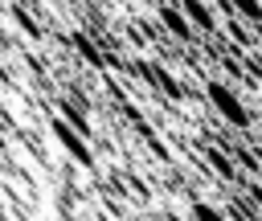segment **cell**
<instances>
[{
	"label": "cell",
	"instance_id": "obj_3",
	"mask_svg": "<svg viewBox=\"0 0 262 221\" xmlns=\"http://www.w3.org/2000/svg\"><path fill=\"white\" fill-rule=\"evenodd\" d=\"M135 74H143V82H151L160 94H168L172 102H184L188 98V90H184V82L180 78H172L164 65H156V61H135Z\"/></svg>",
	"mask_w": 262,
	"mask_h": 221
},
{
	"label": "cell",
	"instance_id": "obj_11",
	"mask_svg": "<svg viewBox=\"0 0 262 221\" xmlns=\"http://www.w3.org/2000/svg\"><path fill=\"white\" fill-rule=\"evenodd\" d=\"M188 213H192V217H201V221H209V217H213V221H217V217H229V209H213L209 201H192V205H188Z\"/></svg>",
	"mask_w": 262,
	"mask_h": 221
},
{
	"label": "cell",
	"instance_id": "obj_7",
	"mask_svg": "<svg viewBox=\"0 0 262 221\" xmlns=\"http://www.w3.org/2000/svg\"><path fill=\"white\" fill-rule=\"evenodd\" d=\"M180 8L188 12V20H192L196 33H217V20H213V12H209L205 0H180Z\"/></svg>",
	"mask_w": 262,
	"mask_h": 221
},
{
	"label": "cell",
	"instance_id": "obj_8",
	"mask_svg": "<svg viewBox=\"0 0 262 221\" xmlns=\"http://www.w3.org/2000/svg\"><path fill=\"white\" fill-rule=\"evenodd\" d=\"M225 8L242 16L246 25H262V0H225Z\"/></svg>",
	"mask_w": 262,
	"mask_h": 221
},
{
	"label": "cell",
	"instance_id": "obj_2",
	"mask_svg": "<svg viewBox=\"0 0 262 221\" xmlns=\"http://www.w3.org/2000/svg\"><path fill=\"white\" fill-rule=\"evenodd\" d=\"M49 127H53V135L61 139V147H66V156H70L74 164H82L86 172H94V151H90V143H86V135H82L78 127H70L66 119H53Z\"/></svg>",
	"mask_w": 262,
	"mask_h": 221
},
{
	"label": "cell",
	"instance_id": "obj_4",
	"mask_svg": "<svg viewBox=\"0 0 262 221\" xmlns=\"http://www.w3.org/2000/svg\"><path fill=\"white\" fill-rule=\"evenodd\" d=\"M156 16H160V25H164L172 37H180V41H192V37H196V29H192L188 12L180 8V0H164V4L156 8Z\"/></svg>",
	"mask_w": 262,
	"mask_h": 221
},
{
	"label": "cell",
	"instance_id": "obj_6",
	"mask_svg": "<svg viewBox=\"0 0 262 221\" xmlns=\"http://www.w3.org/2000/svg\"><path fill=\"white\" fill-rule=\"evenodd\" d=\"M205 164L221 176V180H237V160L229 156V151H221V147H213V143H205Z\"/></svg>",
	"mask_w": 262,
	"mask_h": 221
},
{
	"label": "cell",
	"instance_id": "obj_5",
	"mask_svg": "<svg viewBox=\"0 0 262 221\" xmlns=\"http://www.w3.org/2000/svg\"><path fill=\"white\" fill-rule=\"evenodd\" d=\"M123 115H127V123H131V127L139 131V139H143V143L151 147V156H156V160H172V151H168V147L160 143V135H156V131H151V127H147L143 119H139V110H135L131 102H123Z\"/></svg>",
	"mask_w": 262,
	"mask_h": 221
},
{
	"label": "cell",
	"instance_id": "obj_1",
	"mask_svg": "<svg viewBox=\"0 0 262 221\" xmlns=\"http://www.w3.org/2000/svg\"><path fill=\"white\" fill-rule=\"evenodd\" d=\"M205 94H209V102H213V110L229 123V127H237V131H246L250 123H254V115L246 110V102L237 98V90L233 86H225V82H205Z\"/></svg>",
	"mask_w": 262,
	"mask_h": 221
},
{
	"label": "cell",
	"instance_id": "obj_12",
	"mask_svg": "<svg viewBox=\"0 0 262 221\" xmlns=\"http://www.w3.org/2000/svg\"><path fill=\"white\" fill-rule=\"evenodd\" d=\"M233 160H237V164H242L246 172H254V176L262 172V164H258V156H254L250 147H233Z\"/></svg>",
	"mask_w": 262,
	"mask_h": 221
},
{
	"label": "cell",
	"instance_id": "obj_14",
	"mask_svg": "<svg viewBox=\"0 0 262 221\" xmlns=\"http://www.w3.org/2000/svg\"><path fill=\"white\" fill-rule=\"evenodd\" d=\"M0 156H8V143H4V135H0Z\"/></svg>",
	"mask_w": 262,
	"mask_h": 221
},
{
	"label": "cell",
	"instance_id": "obj_10",
	"mask_svg": "<svg viewBox=\"0 0 262 221\" xmlns=\"http://www.w3.org/2000/svg\"><path fill=\"white\" fill-rule=\"evenodd\" d=\"M57 110H61V119H66L70 127H78V131L90 139V119H86V110H78L74 102H57Z\"/></svg>",
	"mask_w": 262,
	"mask_h": 221
},
{
	"label": "cell",
	"instance_id": "obj_9",
	"mask_svg": "<svg viewBox=\"0 0 262 221\" xmlns=\"http://www.w3.org/2000/svg\"><path fill=\"white\" fill-rule=\"evenodd\" d=\"M70 45H74V49H78V53H82V57H86L90 65H98V70L106 65V57H102V53L94 49V41H90V37H82V33H70Z\"/></svg>",
	"mask_w": 262,
	"mask_h": 221
},
{
	"label": "cell",
	"instance_id": "obj_13",
	"mask_svg": "<svg viewBox=\"0 0 262 221\" xmlns=\"http://www.w3.org/2000/svg\"><path fill=\"white\" fill-rule=\"evenodd\" d=\"M229 37L237 41V49H250V45H254V41H250V33L242 29V20H229Z\"/></svg>",
	"mask_w": 262,
	"mask_h": 221
}]
</instances>
